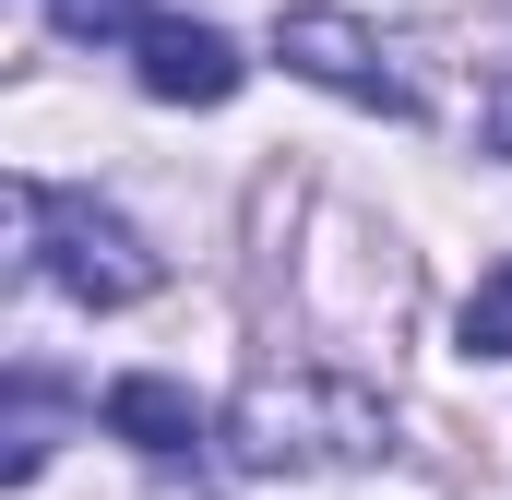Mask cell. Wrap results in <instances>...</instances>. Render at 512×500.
<instances>
[{
    "mask_svg": "<svg viewBox=\"0 0 512 500\" xmlns=\"http://www.w3.org/2000/svg\"><path fill=\"white\" fill-rule=\"evenodd\" d=\"M215 441L239 477H346V465L393 453V405L358 370H262L215 417Z\"/></svg>",
    "mask_w": 512,
    "mask_h": 500,
    "instance_id": "cell-1",
    "label": "cell"
},
{
    "mask_svg": "<svg viewBox=\"0 0 512 500\" xmlns=\"http://www.w3.org/2000/svg\"><path fill=\"white\" fill-rule=\"evenodd\" d=\"M12 227H24V262H36L60 298H84V310H131V298H155V286H167V262L143 250V227L108 215L96 191L12 179Z\"/></svg>",
    "mask_w": 512,
    "mask_h": 500,
    "instance_id": "cell-2",
    "label": "cell"
},
{
    "mask_svg": "<svg viewBox=\"0 0 512 500\" xmlns=\"http://www.w3.org/2000/svg\"><path fill=\"white\" fill-rule=\"evenodd\" d=\"M274 60L298 72V84H322V96H346V108H370V120H417L429 96H417V72L393 60L382 24H358V12H334V0H298L286 24H274Z\"/></svg>",
    "mask_w": 512,
    "mask_h": 500,
    "instance_id": "cell-3",
    "label": "cell"
},
{
    "mask_svg": "<svg viewBox=\"0 0 512 500\" xmlns=\"http://www.w3.org/2000/svg\"><path fill=\"white\" fill-rule=\"evenodd\" d=\"M131 72H143L155 108H227V96L251 84L239 36H227V24H179V12H155V24L131 36Z\"/></svg>",
    "mask_w": 512,
    "mask_h": 500,
    "instance_id": "cell-4",
    "label": "cell"
},
{
    "mask_svg": "<svg viewBox=\"0 0 512 500\" xmlns=\"http://www.w3.org/2000/svg\"><path fill=\"white\" fill-rule=\"evenodd\" d=\"M108 429H120L143 465H179V453H203V405L179 393L167 370H131V381H108Z\"/></svg>",
    "mask_w": 512,
    "mask_h": 500,
    "instance_id": "cell-5",
    "label": "cell"
},
{
    "mask_svg": "<svg viewBox=\"0 0 512 500\" xmlns=\"http://www.w3.org/2000/svg\"><path fill=\"white\" fill-rule=\"evenodd\" d=\"M48 453H60V393H48V381L24 370V381H12V441H0V477L24 489V477H36Z\"/></svg>",
    "mask_w": 512,
    "mask_h": 500,
    "instance_id": "cell-6",
    "label": "cell"
},
{
    "mask_svg": "<svg viewBox=\"0 0 512 500\" xmlns=\"http://www.w3.org/2000/svg\"><path fill=\"white\" fill-rule=\"evenodd\" d=\"M453 346H465V358H512V262H489V274L465 286V310H453Z\"/></svg>",
    "mask_w": 512,
    "mask_h": 500,
    "instance_id": "cell-7",
    "label": "cell"
},
{
    "mask_svg": "<svg viewBox=\"0 0 512 500\" xmlns=\"http://www.w3.org/2000/svg\"><path fill=\"white\" fill-rule=\"evenodd\" d=\"M48 24H60L72 48H120V36L155 24V0H48Z\"/></svg>",
    "mask_w": 512,
    "mask_h": 500,
    "instance_id": "cell-8",
    "label": "cell"
},
{
    "mask_svg": "<svg viewBox=\"0 0 512 500\" xmlns=\"http://www.w3.org/2000/svg\"><path fill=\"white\" fill-rule=\"evenodd\" d=\"M477 143H489V155H512V72L489 84V108H477Z\"/></svg>",
    "mask_w": 512,
    "mask_h": 500,
    "instance_id": "cell-9",
    "label": "cell"
}]
</instances>
